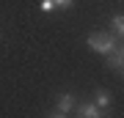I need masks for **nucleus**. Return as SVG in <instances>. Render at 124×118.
Segmentation results:
<instances>
[{
	"label": "nucleus",
	"mask_w": 124,
	"mask_h": 118,
	"mask_svg": "<svg viewBox=\"0 0 124 118\" xmlns=\"http://www.w3.org/2000/svg\"><path fill=\"white\" fill-rule=\"evenodd\" d=\"M91 99L97 102V104H99L102 110H108V107L113 104V93L108 91V88H97V91H94V96H91Z\"/></svg>",
	"instance_id": "39448f33"
},
{
	"label": "nucleus",
	"mask_w": 124,
	"mask_h": 118,
	"mask_svg": "<svg viewBox=\"0 0 124 118\" xmlns=\"http://www.w3.org/2000/svg\"><path fill=\"white\" fill-rule=\"evenodd\" d=\"M72 113H77V115H83V118H99L105 110H102L94 99H88V102H75V110Z\"/></svg>",
	"instance_id": "7ed1b4c3"
},
{
	"label": "nucleus",
	"mask_w": 124,
	"mask_h": 118,
	"mask_svg": "<svg viewBox=\"0 0 124 118\" xmlns=\"http://www.w3.org/2000/svg\"><path fill=\"white\" fill-rule=\"evenodd\" d=\"M85 47L97 55H108L119 47V36H113L110 30H91L85 36Z\"/></svg>",
	"instance_id": "f257e3e1"
},
{
	"label": "nucleus",
	"mask_w": 124,
	"mask_h": 118,
	"mask_svg": "<svg viewBox=\"0 0 124 118\" xmlns=\"http://www.w3.org/2000/svg\"><path fill=\"white\" fill-rule=\"evenodd\" d=\"M110 33L113 36H121L124 33V17H121V14H113V17H110Z\"/></svg>",
	"instance_id": "423d86ee"
},
{
	"label": "nucleus",
	"mask_w": 124,
	"mask_h": 118,
	"mask_svg": "<svg viewBox=\"0 0 124 118\" xmlns=\"http://www.w3.org/2000/svg\"><path fill=\"white\" fill-rule=\"evenodd\" d=\"M53 6H55V11H69L75 6V0H53Z\"/></svg>",
	"instance_id": "0eeeda50"
},
{
	"label": "nucleus",
	"mask_w": 124,
	"mask_h": 118,
	"mask_svg": "<svg viewBox=\"0 0 124 118\" xmlns=\"http://www.w3.org/2000/svg\"><path fill=\"white\" fill-rule=\"evenodd\" d=\"M41 11H44V14H50V11H55L53 0H41Z\"/></svg>",
	"instance_id": "6e6552de"
},
{
	"label": "nucleus",
	"mask_w": 124,
	"mask_h": 118,
	"mask_svg": "<svg viewBox=\"0 0 124 118\" xmlns=\"http://www.w3.org/2000/svg\"><path fill=\"white\" fill-rule=\"evenodd\" d=\"M75 93H69V91H63V93H58L55 96V104L53 110H50V115H55V118H63V115H69L72 110H75Z\"/></svg>",
	"instance_id": "f03ea898"
},
{
	"label": "nucleus",
	"mask_w": 124,
	"mask_h": 118,
	"mask_svg": "<svg viewBox=\"0 0 124 118\" xmlns=\"http://www.w3.org/2000/svg\"><path fill=\"white\" fill-rule=\"evenodd\" d=\"M105 58H108V66H110L113 71H119V74H121V69H124V52H121V47H116L113 52H108Z\"/></svg>",
	"instance_id": "20e7f679"
}]
</instances>
